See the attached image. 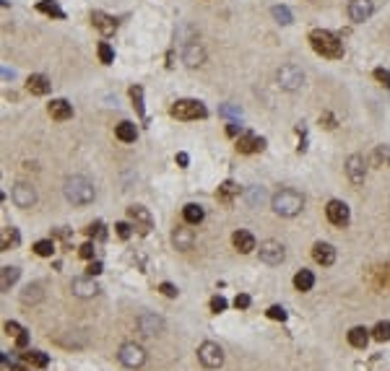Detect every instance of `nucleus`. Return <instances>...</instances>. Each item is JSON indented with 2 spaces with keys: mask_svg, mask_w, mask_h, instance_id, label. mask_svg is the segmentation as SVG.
Returning a JSON list of instances; mask_svg holds the SVG:
<instances>
[{
  "mask_svg": "<svg viewBox=\"0 0 390 371\" xmlns=\"http://www.w3.org/2000/svg\"><path fill=\"white\" fill-rule=\"evenodd\" d=\"M310 44H312V50L323 55V57H343V44L336 34L331 32H325V29H315V32H310Z\"/></svg>",
  "mask_w": 390,
  "mask_h": 371,
  "instance_id": "1",
  "label": "nucleus"
},
{
  "mask_svg": "<svg viewBox=\"0 0 390 371\" xmlns=\"http://www.w3.org/2000/svg\"><path fill=\"white\" fill-rule=\"evenodd\" d=\"M271 205H273V213L276 215H283V218H294V215L302 213L305 208V197L294 192V190H281L271 197Z\"/></svg>",
  "mask_w": 390,
  "mask_h": 371,
  "instance_id": "2",
  "label": "nucleus"
},
{
  "mask_svg": "<svg viewBox=\"0 0 390 371\" xmlns=\"http://www.w3.org/2000/svg\"><path fill=\"white\" fill-rule=\"evenodd\" d=\"M63 190H65V197L73 205H88V203H94V195H96L94 184L86 177H68Z\"/></svg>",
  "mask_w": 390,
  "mask_h": 371,
  "instance_id": "3",
  "label": "nucleus"
},
{
  "mask_svg": "<svg viewBox=\"0 0 390 371\" xmlns=\"http://www.w3.org/2000/svg\"><path fill=\"white\" fill-rule=\"evenodd\" d=\"M206 114H208L206 104H201L198 99H179L172 106V117H177V119H201Z\"/></svg>",
  "mask_w": 390,
  "mask_h": 371,
  "instance_id": "4",
  "label": "nucleus"
},
{
  "mask_svg": "<svg viewBox=\"0 0 390 371\" xmlns=\"http://www.w3.org/2000/svg\"><path fill=\"white\" fill-rule=\"evenodd\" d=\"M117 358H120V363L128 366V368H141L146 363V350L138 343H125V345H120Z\"/></svg>",
  "mask_w": 390,
  "mask_h": 371,
  "instance_id": "5",
  "label": "nucleus"
},
{
  "mask_svg": "<svg viewBox=\"0 0 390 371\" xmlns=\"http://www.w3.org/2000/svg\"><path fill=\"white\" fill-rule=\"evenodd\" d=\"M276 81H278L281 88L297 91V88H302V83H305V73L299 70L297 65H283V68H278V73H276Z\"/></svg>",
  "mask_w": 390,
  "mask_h": 371,
  "instance_id": "6",
  "label": "nucleus"
},
{
  "mask_svg": "<svg viewBox=\"0 0 390 371\" xmlns=\"http://www.w3.org/2000/svg\"><path fill=\"white\" fill-rule=\"evenodd\" d=\"M198 358H201V363L206 368H219L224 363V350H221V345H216V343L208 340V343H203L198 348Z\"/></svg>",
  "mask_w": 390,
  "mask_h": 371,
  "instance_id": "7",
  "label": "nucleus"
},
{
  "mask_svg": "<svg viewBox=\"0 0 390 371\" xmlns=\"http://www.w3.org/2000/svg\"><path fill=\"white\" fill-rule=\"evenodd\" d=\"M283 257H286V250H283L281 241L268 239V241L260 244V260L265 262V265H281Z\"/></svg>",
  "mask_w": 390,
  "mask_h": 371,
  "instance_id": "8",
  "label": "nucleus"
},
{
  "mask_svg": "<svg viewBox=\"0 0 390 371\" xmlns=\"http://www.w3.org/2000/svg\"><path fill=\"white\" fill-rule=\"evenodd\" d=\"M325 215H328V221H331L333 226H346L351 221L349 205L341 203V200H331V203L325 205Z\"/></svg>",
  "mask_w": 390,
  "mask_h": 371,
  "instance_id": "9",
  "label": "nucleus"
},
{
  "mask_svg": "<svg viewBox=\"0 0 390 371\" xmlns=\"http://www.w3.org/2000/svg\"><path fill=\"white\" fill-rule=\"evenodd\" d=\"M11 197H13V203H16L19 208L26 210V208H32L37 203V190L32 187V184H26V182H19L16 187H13Z\"/></svg>",
  "mask_w": 390,
  "mask_h": 371,
  "instance_id": "10",
  "label": "nucleus"
},
{
  "mask_svg": "<svg viewBox=\"0 0 390 371\" xmlns=\"http://www.w3.org/2000/svg\"><path fill=\"white\" fill-rule=\"evenodd\" d=\"M70 291H73V296H78V299H91L99 293V286L94 283L91 275H86V278H73Z\"/></svg>",
  "mask_w": 390,
  "mask_h": 371,
  "instance_id": "11",
  "label": "nucleus"
},
{
  "mask_svg": "<svg viewBox=\"0 0 390 371\" xmlns=\"http://www.w3.org/2000/svg\"><path fill=\"white\" fill-rule=\"evenodd\" d=\"M372 13H374V3H372V0H351V3H349V16L356 24L367 21Z\"/></svg>",
  "mask_w": 390,
  "mask_h": 371,
  "instance_id": "12",
  "label": "nucleus"
},
{
  "mask_svg": "<svg viewBox=\"0 0 390 371\" xmlns=\"http://www.w3.org/2000/svg\"><path fill=\"white\" fill-rule=\"evenodd\" d=\"M128 215H130V221L136 223V228L141 231V234H148L151 231V213H148L143 205H133V208H128Z\"/></svg>",
  "mask_w": 390,
  "mask_h": 371,
  "instance_id": "13",
  "label": "nucleus"
},
{
  "mask_svg": "<svg viewBox=\"0 0 390 371\" xmlns=\"http://www.w3.org/2000/svg\"><path fill=\"white\" fill-rule=\"evenodd\" d=\"M265 148V141L258 135H252V133H242L237 138V151L239 153H258Z\"/></svg>",
  "mask_w": 390,
  "mask_h": 371,
  "instance_id": "14",
  "label": "nucleus"
},
{
  "mask_svg": "<svg viewBox=\"0 0 390 371\" xmlns=\"http://www.w3.org/2000/svg\"><path fill=\"white\" fill-rule=\"evenodd\" d=\"M182 60H185V65H190V68H195V65H201L203 60H206V52H203V47L198 42H185V47H182Z\"/></svg>",
  "mask_w": 390,
  "mask_h": 371,
  "instance_id": "15",
  "label": "nucleus"
},
{
  "mask_svg": "<svg viewBox=\"0 0 390 371\" xmlns=\"http://www.w3.org/2000/svg\"><path fill=\"white\" fill-rule=\"evenodd\" d=\"M172 241H174V246H177L179 252L192 250V244H195L192 228H187V226H177V228H174V234H172Z\"/></svg>",
  "mask_w": 390,
  "mask_h": 371,
  "instance_id": "16",
  "label": "nucleus"
},
{
  "mask_svg": "<svg viewBox=\"0 0 390 371\" xmlns=\"http://www.w3.org/2000/svg\"><path fill=\"white\" fill-rule=\"evenodd\" d=\"M346 174L351 179V184H364V159L362 156H349L346 161Z\"/></svg>",
  "mask_w": 390,
  "mask_h": 371,
  "instance_id": "17",
  "label": "nucleus"
},
{
  "mask_svg": "<svg viewBox=\"0 0 390 371\" xmlns=\"http://www.w3.org/2000/svg\"><path fill=\"white\" fill-rule=\"evenodd\" d=\"M312 257H315L318 265H333V262H336V250L331 244H325V241H318L312 246Z\"/></svg>",
  "mask_w": 390,
  "mask_h": 371,
  "instance_id": "18",
  "label": "nucleus"
},
{
  "mask_svg": "<svg viewBox=\"0 0 390 371\" xmlns=\"http://www.w3.org/2000/svg\"><path fill=\"white\" fill-rule=\"evenodd\" d=\"M161 327H164V322H161V317H156V314H141L138 317V330L143 332V335H159L161 332Z\"/></svg>",
  "mask_w": 390,
  "mask_h": 371,
  "instance_id": "19",
  "label": "nucleus"
},
{
  "mask_svg": "<svg viewBox=\"0 0 390 371\" xmlns=\"http://www.w3.org/2000/svg\"><path fill=\"white\" fill-rule=\"evenodd\" d=\"M26 88L32 91L34 96H44V94H47V91L52 88V83H50V78H47V75L37 73V75H32V78L26 81Z\"/></svg>",
  "mask_w": 390,
  "mask_h": 371,
  "instance_id": "20",
  "label": "nucleus"
},
{
  "mask_svg": "<svg viewBox=\"0 0 390 371\" xmlns=\"http://www.w3.org/2000/svg\"><path fill=\"white\" fill-rule=\"evenodd\" d=\"M47 112H50L52 119H70L73 117V106L65 99H55V101H50Z\"/></svg>",
  "mask_w": 390,
  "mask_h": 371,
  "instance_id": "21",
  "label": "nucleus"
},
{
  "mask_svg": "<svg viewBox=\"0 0 390 371\" xmlns=\"http://www.w3.org/2000/svg\"><path fill=\"white\" fill-rule=\"evenodd\" d=\"M91 24L99 29L102 34H112L115 29H117V21L112 16H107V13H102V11H94L91 13Z\"/></svg>",
  "mask_w": 390,
  "mask_h": 371,
  "instance_id": "22",
  "label": "nucleus"
},
{
  "mask_svg": "<svg viewBox=\"0 0 390 371\" xmlns=\"http://www.w3.org/2000/svg\"><path fill=\"white\" fill-rule=\"evenodd\" d=\"M232 244H234L242 255H247V252H252V250H255V236L250 234V231H234Z\"/></svg>",
  "mask_w": 390,
  "mask_h": 371,
  "instance_id": "23",
  "label": "nucleus"
},
{
  "mask_svg": "<svg viewBox=\"0 0 390 371\" xmlns=\"http://www.w3.org/2000/svg\"><path fill=\"white\" fill-rule=\"evenodd\" d=\"M182 215H185V223H190V226H198V223L206 218V210H203L198 203H187V205L182 208Z\"/></svg>",
  "mask_w": 390,
  "mask_h": 371,
  "instance_id": "24",
  "label": "nucleus"
},
{
  "mask_svg": "<svg viewBox=\"0 0 390 371\" xmlns=\"http://www.w3.org/2000/svg\"><path fill=\"white\" fill-rule=\"evenodd\" d=\"M245 200H247L250 208H260L265 200H268V192H265V187H250L245 192Z\"/></svg>",
  "mask_w": 390,
  "mask_h": 371,
  "instance_id": "25",
  "label": "nucleus"
},
{
  "mask_svg": "<svg viewBox=\"0 0 390 371\" xmlns=\"http://www.w3.org/2000/svg\"><path fill=\"white\" fill-rule=\"evenodd\" d=\"M349 343L354 348H364L369 343V330L367 327H351L349 330Z\"/></svg>",
  "mask_w": 390,
  "mask_h": 371,
  "instance_id": "26",
  "label": "nucleus"
},
{
  "mask_svg": "<svg viewBox=\"0 0 390 371\" xmlns=\"http://www.w3.org/2000/svg\"><path fill=\"white\" fill-rule=\"evenodd\" d=\"M234 195H239V184H234V182H224L221 187H219V192H216V200H219V203H232Z\"/></svg>",
  "mask_w": 390,
  "mask_h": 371,
  "instance_id": "27",
  "label": "nucleus"
},
{
  "mask_svg": "<svg viewBox=\"0 0 390 371\" xmlns=\"http://www.w3.org/2000/svg\"><path fill=\"white\" fill-rule=\"evenodd\" d=\"M115 135H117L123 143H133L138 133H136V125H133V122H120L117 130H115Z\"/></svg>",
  "mask_w": 390,
  "mask_h": 371,
  "instance_id": "28",
  "label": "nucleus"
},
{
  "mask_svg": "<svg viewBox=\"0 0 390 371\" xmlns=\"http://www.w3.org/2000/svg\"><path fill=\"white\" fill-rule=\"evenodd\" d=\"M24 361H26L29 366H37V368H44V366L50 363L47 353H42V350H26V353H24Z\"/></svg>",
  "mask_w": 390,
  "mask_h": 371,
  "instance_id": "29",
  "label": "nucleus"
},
{
  "mask_svg": "<svg viewBox=\"0 0 390 371\" xmlns=\"http://www.w3.org/2000/svg\"><path fill=\"white\" fill-rule=\"evenodd\" d=\"M294 286H297V291H310L315 286V275L310 270H299L294 275Z\"/></svg>",
  "mask_w": 390,
  "mask_h": 371,
  "instance_id": "30",
  "label": "nucleus"
},
{
  "mask_svg": "<svg viewBox=\"0 0 390 371\" xmlns=\"http://www.w3.org/2000/svg\"><path fill=\"white\" fill-rule=\"evenodd\" d=\"M19 275H21V270H19V268H3V278H0V288L8 291L13 283L19 281Z\"/></svg>",
  "mask_w": 390,
  "mask_h": 371,
  "instance_id": "31",
  "label": "nucleus"
},
{
  "mask_svg": "<svg viewBox=\"0 0 390 371\" xmlns=\"http://www.w3.org/2000/svg\"><path fill=\"white\" fill-rule=\"evenodd\" d=\"M44 296V293H42V286L39 283H32V286H26V291L21 293V301L24 304H34V301H39Z\"/></svg>",
  "mask_w": 390,
  "mask_h": 371,
  "instance_id": "32",
  "label": "nucleus"
},
{
  "mask_svg": "<svg viewBox=\"0 0 390 371\" xmlns=\"http://www.w3.org/2000/svg\"><path fill=\"white\" fill-rule=\"evenodd\" d=\"M42 13H47V16H55V19H63L65 16V13H63V8H60L57 3H55V0H42V3L37 6Z\"/></svg>",
  "mask_w": 390,
  "mask_h": 371,
  "instance_id": "33",
  "label": "nucleus"
},
{
  "mask_svg": "<svg viewBox=\"0 0 390 371\" xmlns=\"http://www.w3.org/2000/svg\"><path fill=\"white\" fill-rule=\"evenodd\" d=\"M16 244H19V231L13 226L3 228V241H0V246H3V250H11V246H16Z\"/></svg>",
  "mask_w": 390,
  "mask_h": 371,
  "instance_id": "34",
  "label": "nucleus"
},
{
  "mask_svg": "<svg viewBox=\"0 0 390 371\" xmlns=\"http://www.w3.org/2000/svg\"><path fill=\"white\" fill-rule=\"evenodd\" d=\"M34 252H37L39 257H52V252H55V241H52V239H39V241L34 244Z\"/></svg>",
  "mask_w": 390,
  "mask_h": 371,
  "instance_id": "35",
  "label": "nucleus"
},
{
  "mask_svg": "<svg viewBox=\"0 0 390 371\" xmlns=\"http://www.w3.org/2000/svg\"><path fill=\"white\" fill-rule=\"evenodd\" d=\"M372 337L377 340V343H385V340H390V322H377V324H374Z\"/></svg>",
  "mask_w": 390,
  "mask_h": 371,
  "instance_id": "36",
  "label": "nucleus"
},
{
  "mask_svg": "<svg viewBox=\"0 0 390 371\" xmlns=\"http://www.w3.org/2000/svg\"><path fill=\"white\" fill-rule=\"evenodd\" d=\"M99 60H102L104 65H112V63H115V50L110 47L107 42H102V44H99Z\"/></svg>",
  "mask_w": 390,
  "mask_h": 371,
  "instance_id": "37",
  "label": "nucleus"
},
{
  "mask_svg": "<svg viewBox=\"0 0 390 371\" xmlns=\"http://www.w3.org/2000/svg\"><path fill=\"white\" fill-rule=\"evenodd\" d=\"M271 13H273V19H276L278 24H283V26H286V24H291V11H289V8H283V6H276V8L271 11Z\"/></svg>",
  "mask_w": 390,
  "mask_h": 371,
  "instance_id": "38",
  "label": "nucleus"
},
{
  "mask_svg": "<svg viewBox=\"0 0 390 371\" xmlns=\"http://www.w3.org/2000/svg\"><path fill=\"white\" fill-rule=\"evenodd\" d=\"M130 99H133V104H136L138 114H143V88L141 86H133L130 88Z\"/></svg>",
  "mask_w": 390,
  "mask_h": 371,
  "instance_id": "39",
  "label": "nucleus"
},
{
  "mask_svg": "<svg viewBox=\"0 0 390 371\" xmlns=\"http://www.w3.org/2000/svg\"><path fill=\"white\" fill-rule=\"evenodd\" d=\"M374 161H380L382 166H390V146H380L374 151Z\"/></svg>",
  "mask_w": 390,
  "mask_h": 371,
  "instance_id": "40",
  "label": "nucleus"
},
{
  "mask_svg": "<svg viewBox=\"0 0 390 371\" xmlns=\"http://www.w3.org/2000/svg\"><path fill=\"white\" fill-rule=\"evenodd\" d=\"M374 81H377L380 86H385V88H390V70L377 68V70H374Z\"/></svg>",
  "mask_w": 390,
  "mask_h": 371,
  "instance_id": "41",
  "label": "nucleus"
},
{
  "mask_svg": "<svg viewBox=\"0 0 390 371\" xmlns=\"http://www.w3.org/2000/svg\"><path fill=\"white\" fill-rule=\"evenodd\" d=\"M115 231H117V236H120V239H130L133 226H130V223H125V221H120V223L115 226Z\"/></svg>",
  "mask_w": 390,
  "mask_h": 371,
  "instance_id": "42",
  "label": "nucleus"
},
{
  "mask_svg": "<svg viewBox=\"0 0 390 371\" xmlns=\"http://www.w3.org/2000/svg\"><path fill=\"white\" fill-rule=\"evenodd\" d=\"M268 317H271V319H286V309H283V306H271V309H268V312H265Z\"/></svg>",
  "mask_w": 390,
  "mask_h": 371,
  "instance_id": "43",
  "label": "nucleus"
},
{
  "mask_svg": "<svg viewBox=\"0 0 390 371\" xmlns=\"http://www.w3.org/2000/svg\"><path fill=\"white\" fill-rule=\"evenodd\" d=\"M224 309H227V299H224V296H214L211 299V312H224Z\"/></svg>",
  "mask_w": 390,
  "mask_h": 371,
  "instance_id": "44",
  "label": "nucleus"
},
{
  "mask_svg": "<svg viewBox=\"0 0 390 371\" xmlns=\"http://www.w3.org/2000/svg\"><path fill=\"white\" fill-rule=\"evenodd\" d=\"M78 255H81L83 260H91V257H94V244H91V241H86L81 250H78Z\"/></svg>",
  "mask_w": 390,
  "mask_h": 371,
  "instance_id": "45",
  "label": "nucleus"
},
{
  "mask_svg": "<svg viewBox=\"0 0 390 371\" xmlns=\"http://www.w3.org/2000/svg\"><path fill=\"white\" fill-rule=\"evenodd\" d=\"M250 301H252V299L247 296V293H239V296L234 299V306H237V309H247V306H250Z\"/></svg>",
  "mask_w": 390,
  "mask_h": 371,
  "instance_id": "46",
  "label": "nucleus"
},
{
  "mask_svg": "<svg viewBox=\"0 0 390 371\" xmlns=\"http://www.w3.org/2000/svg\"><path fill=\"white\" fill-rule=\"evenodd\" d=\"M159 291L164 293V296H169V299H174V296H177V288H174L172 283H161V286H159Z\"/></svg>",
  "mask_w": 390,
  "mask_h": 371,
  "instance_id": "47",
  "label": "nucleus"
},
{
  "mask_svg": "<svg viewBox=\"0 0 390 371\" xmlns=\"http://www.w3.org/2000/svg\"><path fill=\"white\" fill-rule=\"evenodd\" d=\"M86 234H88V236H104V231H102V223H99V221H96V223H91V226L86 228Z\"/></svg>",
  "mask_w": 390,
  "mask_h": 371,
  "instance_id": "48",
  "label": "nucleus"
},
{
  "mask_svg": "<svg viewBox=\"0 0 390 371\" xmlns=\"http://www.w3.org/2000/svg\"><path fill=\"white\" fill-rule=\"evenodd\" d=\"M6 332H8V335H16V337H19L24 330H21V324H16V322H6Z\"/></svg>",
  "mask_w": 390,
  "mask_h": 371,
  "instance_id": "49",
  "label": "nucleus"
},
{
  "mask_svg": "<svg viewBox=\"0 0 390 371\" xmlns=\"http://www.w3.org/2000/svg\"><path fill=\"white\" fill-rule=\"evenodd\" d=\"M99 273H102V262H91V265L86 268V275H91V278L99 275Z\"/></svg>",
  "mask_w": 390,
  "mask_h": 371,
  "instance_id": "50",
  "label": "nucleus"
},
{
  "mask_svg": "<svg viewBox=\"0 0 390 371\" xmlns=\"http://www.w3.org/2000/svg\"><path fill=\"white\" fill-rule=\"evenodd\" d=\"M320 122H325V128H328V130H333V128H336V119H333L331 114H323Z\"/></svg>",
  "mask_w": 390,
  "mask_h": 371,
  "instance_id": "51",
  "label": "nucleus"
},
{
  "mask_svg": "<svg viewBox=\"0 0 390 371\" xmlns=\"http://www.w3.org/2000/svg\"><path fill=\"white\" fill-rule=\"evenodd\" d=\"M221 114H237L239 117V109L237 106H221Z\"/></svg>",
  "mask_w": 390,
  "mask_h": 371,
  "instance_id": "52",
  "label": "nucleus"
},
{
  "mask_svg": "<svg viewBox=\"0 0 390 371\" xmlns=\"http://www.w3.org/2000/svg\"><path fill=\"white\" fill-rule=\"evenodd\" d=\"M16 343H19V348H24V345L29 343V335H26V332H21V335L16 337Z\"/></svg>",
  "mask_w": 390,
  "mask_h": 371,
  "instance_id": "53",
  "label": "nucleus"
},
{
  "mask_svg": "<svg viewBox=\"0 0 390 371\" xmlns=\"http://www.w3.org/2000/svg\"><path fill=\"white\" fill-rule=\"evenodd\" d=\"M187 161H190L187 153H177V164H179V166H187Z\"/></svg>",
  "mask_w": 390,
  "mask_h": 371,
  "instance_id": "54",
  "label": "nucleus"
},
{
  "mask_svg": "<svg viewBox=\"0 0 390 371\" xmlns=\"http://www.w3.org/2000/svg\"><path fill=\"white\" fill-rule=\"evenodd\" d=\"M227 133H229V135L234 138V135L239 133V125H237V122H229V128H227Z\"/></svg>",
  "mask_w": 390,
  "mask_h": 371,
  "instance_id": "55",
  "label": "nucleus"
}]
</instances>
